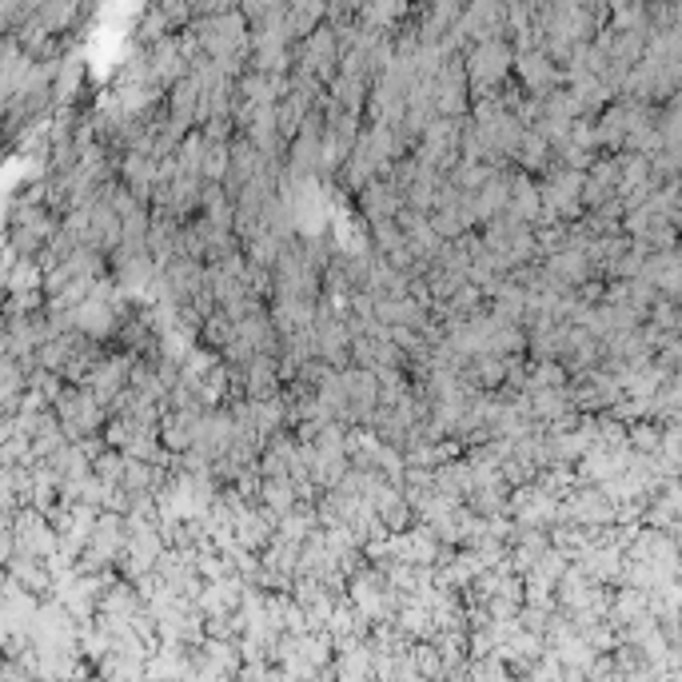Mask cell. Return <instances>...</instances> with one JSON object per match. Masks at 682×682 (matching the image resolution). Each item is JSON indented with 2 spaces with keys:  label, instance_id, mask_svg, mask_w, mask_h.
I'll use <instances>...</instances> for the list:
<instances>
[{
  "label": "cell",
  "instance_id": "44dd1931",
  "mask_svg": "<svg viewBox=\"0 0 682 682\" xmlns=\"http://www.w3.org/2000/svg\"><path fill=\"white\" fill-rule=\"evenodd\" d=\"M200 340L208 343L212 351H224L228 343L236 340V320H228V312L220 308V312H212L208 320H204V332H200Z\"/></svg>",
  "mask_w": 682,
  "mask_h": 682
},
{
  "label": "cell",
  "instance_id": "30bf717a",
  "mask_svg": "<svg viewBox=\"0 0 682 682\" xmlns=\"http://www.w3.org/2000/svg\"><path fill=\"white\" fill-rule=\"evenodd\" d=\"M200 419L204 411H168L164 423H160V439L172 455H184L196 447V431H200Z\"/></svg>",
  "mask_w": 682,
  "mask_h": 682
},
{
  "label": "cell",
  "instance_id": "ac0fdd59",
  "mask_svg": "<svg viewBox=\"0 0 682 682\" xmlns=\"http://www.w3.org/2000/svg\"><path fill=\"white\" fill-rule=\"evenodd\" d=\"M260 503H264L268 511H276L280 519H284V515H292V511L300 507L296 483H292V479H264V495H260Z\"/></svg>",
  "mask_w": 682,
  "mask_h": 682
},
{
  "label": "cell",
  "instance_id": "277c9868",
  "mask_svg": "<svg viewBox=\"0 0 682 682\" xmlns=\"http://www.w3.org/2000/svg\"><path fill=\"white\" fill-rule=\"evenodd\" d=\"M471 44H483V40H507V4H495V0H475L463 8L459 24H455Z\"/></svg>",
  "mask_w": 682,
  "mask_h": 682
},
{
  "label": "cell",
  "instance_id": "d4e9b609",
  "mask_svg": "<svg viewBox=\"0 0 682 682\" xmlns=\"http://www.w3.org/2000/svg\"><path fill=\"white\" fill-rule=\"evenodd\" d=\"M132 603H136V595H132L128 587H116V591L104 599V607H108V611H116V615H120V611H132Z\"/></svg>",
  "mask_w": 682,
  "mask_h": 682
},
{
  "label": "cell",
  "instance_id": "2e32d148",
  "mask_svg": "<svg viewBox=\"0 0 682 682\" xmlns=\"http://www.w3.org/2000/svg\"><path fill=\"white\" fill-rule=\"evenodd\" d=\"M80 84H84V60L80 56H64V68L52 84V96H56V108H68L80 100Z\"/></svg>",
  "mask_w": 682,
  "mask_h": 682
},
{
  "label": "cell",
  "instance_id": "5b68a950",
  "mask_svg": "<svg viewBox=\"0 0 682 682\" xmlns=\"http://www.w3.org/2000/svg\"><path fill=\"white\" fill-rule=\"evenodd\" d=\"M367 116H371V124L399 128L407 120V88L395 84L391 76H375L371 96H367Z\"/></svg>",
  "mask_w": 682,
  "mask_h": 682
},
{
  "label": "cell",
  "instance_id": "7a4b0ae2",
  "mask_svg": "<svg viewBox=\"0 0 682 682\" xmlns=\"http://www.w3.org/2000/svg\"><path fill=\"white\" fill-rule=\"evenodd\" d=\"M56 415H60V423H64V431H68L72 443L92 439V435H104V427H108V419H112L104 403H96L84 387H72V383H68V391L56 399Z\"/></svg>",
  "mask_w": 682,
  "mask_h": 682
},
{
  "label": "cell",
  "instance_id": "7402d4cb",
  "mask_svg": "<svg viewBox=\"0 0 682 682\" xmlns=\"http://www.w3.org/2000/svg\"><path fill=\"white\" fill-rule=\"evenodd\" d=\"M228 176H232V144H208L204 180L208 184H228Z\"/></svg>",
  "mask_w": 682,
  "mask_h": 682
},
{
  "label": "cell",
  "instance_id": "8992f818",
  "mask_svg": "<svg viewBox=\"0 0 682 682\" xmlns=\"http://www.w3.org/2000/svg\"><path fill=\"white\" fill-rule=\"evenodd\" d=\"M403 208H407V200H403V192H399L391 180H375V184H367V188L355 196V212H359L367 224L399 220Z\"/></svg>",
  "mask_w": 682,
  "mask_h": 682
},
{
  "label": "cell",
  "instance_id": "ba28073f",
  "mask_svg": "<svg viewBox=\"0 0 682 682\" xmlns=\"http://www.w3.org/2000/svg\"><path fill=\"white\" fill-rule=\"evenodd\" d=\"M200 100H204V84L196 76H184L172 92H168V116L184 128L196 132V116H200Z\"/></svg>",
  "mask_w": 682,
  "mask_h": 682
},
{
  "label": "cell",
  "instance_id": "7c38bea8",
  "mask_svg": "<svg viewBox=\"0 0 682 682\" xmlns=\"http://www.w3.org/2000/svg\"><path fill=\"white\" fill-rule=\"evenodd\" d=\"M84 16H88V8H80V4H72V0H48V4L36 8V24L48 28L52 36L72 32L76 20H84Z\"/></svg>",
  "mask_w": 682,
  "mask_h": 682
},
{
  "label": "cell",
  "instance_id": "d6986e66",
  "mask_svg": "<svg viewBox=\"0 0 682 682\" xmlns=\"http://www.w3.org/2000/svg\"><path fill=\"white\" fill-rule=\"evenodd\" d=\"M204 156H208V136L196 128V132H188V136H184V144H180V152H176L180 172H184V176H200V180H204Z\"/></svg>",
  "mask_w": 682,
  "mask_h": 682
},
{
  "label": "cell",
  "instance_id": "cb8c5ba5",
  "mask_svg": "<svg viewBox=\"0 0 682 682\" xmlns=\"http://www.w3.org/2000/svg\"><path fill=\"white\" fill-rule=\"evenodd\" d=\"M124 467H128V455L124 451H116V447H108L100 459H96V479H104L108 487H120L124 483Z\"/></svg>",
  "mask_w": 682,
  "mask_h": 682
},
{
  "label": "cell",
  "instance_id": "3957f363",
  "mask_svg": "<svg viewBox=\"0 0 682 682\" xmlns=\"http://www.w3.org/2000/svg\"><path fill=\"white\" fill-rule=\"evenodd\" d=\"M340 36H336V28L332 24H320L308 40H300L296 44V68L300 72H312V76H320L324 84H332L336 76H340Z\"/></svg>",
  "mask_w": 682,
  "mask_h": 682
},
{
  "label": "cell",
  "instance_id": "6da1fadb",
  "mask_svg": "<svg viewBox=\"0 0 682 682\" xmlns=\"http://www.w3.org/2000/svg\"><path fill=\"white\" fill-rule=\"evenodd\" d=\"M463 60H467V76H471V96L487 100V96H499L503 84L511 80L515 44H511V36L507 40H483V44H471Z\"/></svg>",
  "mask_w": 682,
  "mask_h": 682
},
{
  "label": "cell",
  "instance_id": "4fadbf2b",
  "mask_svg": "<svg viewBox=\"0 0 682 682\" xmlns=\"http://www.w3.org/2000/svg\"><path fill=\"white\" fill-rule=\"evenodd\" d=\"M4 288H8V296H28V292H44V268H40V260H32V256H20L8 272H4Z\"/></svg>",
  "mask_w": 682,
  "mask_h": 682
},
{
  "label": "cell",
  "instance_id": "9a60e30c",
  "mask_svg": "<svg viewBox=\"0 0 682 682\" xmlns=\"http://www.w3.org/2000/svg\"><path fill=\"white\" fill-rule=\"evenodd\" d=\"M551 144H547V136L543 132H535V128H527V136H523V144H519V152H515V160L523 164V172L527 176H535V172H551Z\"/></svg>",
  "mask_w": 682,
  "mask_h": 682
},
{
  "label": "cell",
  "instance_id": "ffe728a7",
  "mask_svg": "<svg viewBox=\"0 0 682 682\" xmlns=\"http://www.w3.org/2000/svg\"><path fill=\"white\" fill-rule=\"evenodd\" d=\"M371 248L379 256H395L399 248H407V232L399 228V220H379L371 224Z\"/></svg>",
  "mask_w": 682,
  "mask_h": 682
},
{
  "label": "cell",
  "instance_id": "5bb4252c",
  "mask_svg": "<svg viewBox=\"0 0 682 682\" xmlns=\"http://www.w3.org/2000/svg\"><path fill=\"white\" fill-rule=\"evenodd\" d=\"M320 24H328V4H316V0H300V4H288V28H292V40H308Z\"/></svg>",
  "mask_w": 682,
  "mask_h": 682
},
{
  "label": "cell",
  "instance_id": "52a82bcc",
  "mask_svg": "<svg viewBox=\"0 0 682 682\" xmlns=\"http://www.w3.org/2000/svg\"><path fill=\"white\" fill-rule=\"evenodd\" d=\"M120 180L152 208V196H156V188H160V160L140 156V152H128V156L120 160Z\"/></svg>",
  "mask_w": 682,
  "mask_h": 682
},
{
  "label": "cell",
  "instance_id": "9c48e42d",
  "mask_svg": "<svg viewBox=\"0 0 682 682\" xmlns=\"http://www.w3.org/2000/svg\"><path fill=\"white\" fill-rule=\"evenodd\" d=\"M244 379H248V399H256V403L284 395V379H280V359L276 355H256L244 367Z\"/></svg>",
  "mask_w": 682,
  "mask_h": 682
},
{
  "label": "cell",
  "instance_id": "603a6c76",
  "mask_svg": "<svg viewBox=\"0 0 682 682\" xmlns=\"http://www.w3.org/2000/svg\"><path fill=\"white\" fill-rule=\"evenodd\" d=\"M495 172H499V168H491V164H459V168H455L447 180H451L459 192H479V188H483V184H487Z\"/></svg>",
  "mask_w": 682,
  "mask_h": 682
},
{
  "label": "cell",
  "instance_id": "e0dca14e",
  "mask_svg": "<svg viewBox=\"0 0 682 682\" xmlns=\"http://www.w3.org/2000/svg\"><path fill=\"white\" fill-rule=\"evenodd\" d=\"M164 36H176V28H172V20H168L164 4L144 8V12H140V24H136V44L152 48V44H160Z\"/></svg>",
  "mask_w": 682,
  "mask_h": 682
},
{
  "label": "cell",
  "instance_id": "8fae6325",
  "mask_svg": "<svg viewBox=\"0 0 682 682\" xmlns=\"http://www.w3.org/2000/svg\"><path fill=\"white\" fill-rule=\"evenodd\" d=\"M511 216H519L523 224H539L543 220V192L535 184V176L527 172H511Z\"/></svg>",
  "mask_w": 682,
  "mask_h": 682
}]
</instances>
